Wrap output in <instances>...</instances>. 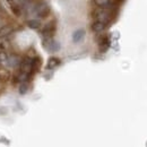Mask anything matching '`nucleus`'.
I'll use <instances>...</instances> for the list:
<instances>
[{
	"mask_svg": "<svg viewBox=\"0 0 147 147\" xmlns=\"http://www.w3.org/2000/svg\"><path fill=\"white\" fill-rule=\"evenodd\" d=\"M85 36V31L84 30H78V31H76L75 33H74L73 35V41L74 42H79V41H82L83 38Z\"/></svg>",
	"mask_w": 147,
	"mask_h": 147,
	"instance_id": "nucleus-10",
	"label": "nucleus"
},
{
	"mask_svg": "<svg viewBox=\"0 0 147 147\" xmlns=\"http://www.w3.org/2000/svg\"><path fill=\"white\" fill-rule=\"evenodd\" d=\"M28 91V84L27 83H22L19 86V93L20 94H26Z\"/></svg>",
	"mask_w": 147,
	"mask_h": 147,
	"instance_id": "nucleus-14",
	"label": "nucleus"
},
{
	"mask_svg": "<svg viewBox=\"0 0 147 147\" xmlns=\"http://www.w3.org/2000/svg\"><path fill=\"white\" fill-rule=\"evenodd\" d=\"M27 26H28L30 28H32V30H37V28H40V26H41V22H40L38 19H30V20L27 22Z\"/></svg>",
	"mask_w": 147,
	"mask_h": 147,
	"instance_id": "nucleus-11",
	"label": "nucleus"
},
{
	"mask_svg": "<svg viewBox=\"0 0 147 147\" xmlns=\"http://www.w3.org/2000/svg\"><path fill=\"white\" fill-rule=\"evenodd\" d=\"M11 32H13V26H10V25H5V26H2V27L0 28V38L9 35Z\"/></svg>",
	"mask_w": 147,
	"mask_h": 147,
	"instance_id": "nucleus-9",
	"label": "nucleus"
},
{
	"mask_svg": "<svg viewBox=\"0 0 147 147\" xmlns=\"http://www.w3.org/2000/svg\"><path fill=\"white\" fill-rule=\"evenodd\" d=\"M41 66H42V59L41 57H34L32 58V74L34 75L35 73H37L40 69H41Z\"/></svg>",
	"mask_w": 147,
	"mask_h": 147,
	"instance_id": "nucleus-7",
	"label": "nucleus"
},
{
	"mask_svg": "<svg viewBox=\"0 0 147 147\" xmlns=\"http://www.w3.org/2000/svg\"><path fill=\"white\" fill-rule=\"evenodd\" d=\"M28 11H32V13L36 14V16H38L40 18H47L50 15L51 9H50L49 5L45 3V2H35Z\"/></svg>",
	"mask_w": 147,
	"mask_h": 147,
	"instance_id": "nucleus-1",
	"label": "nucleus"
},
{
	"mask_svg": "<svg viewBox=\"0 0 147 147\" xmlns=\"http://www.w3.org/2000/svg\"><path fill=\"white\" fill-rule=\"evenodd\" d=\"M43 47L49 51V52H57L60 49L59 42L55 41L52 37L49 38H43Z\"/></svg>",
	"mask_w": 147,
	"mask_h": 147,
	"instance_id": "nucleus-2",
	"label": "nucleus"
},
{
	"mask_svg": "<svg viewBox=\"0 0 147 147\" xmlns=\"http://www.w3.org/2000/svg\"><path fill=\"white\" fill-rule=\"evenodd\" d=\"M111 45V41L108 35H102V36L98 38V49H100V52L104 53L109 50Z\"/></svg>",
	"mask_w": 147,
	"mask_h": 147,
	"instance_id": "nucleus-4",
	"label": "nucleus"
},
{
	"mask_svg": "<svg viewBox=\"0 0 147 147\" xmlns=\"http://www.w3.org/2000/svg\"><path fill=\"white\" fill-rule=\"evenodd\" d=\"M55 28H57V25H55V22H50L48 24L44 25V27L42 28V36L43 38H49V37H52L55 32Z\"/></svg>",
	"mask_w": 147,
	"mask_h": 147,
	"instance_id": "nucleus-3",
	"label": "nucleus"
},
{
	"mask_svg": "<svg viewBox=\"0 0 147 147\" xmlns=\"http://www.w3.org/2000/svg\"><path fill=\"white\" fill-rule=\"evenodd\" d=\"M94 3L97 7H109L111 3V0H94Z\"/></svg>",
	"mask_w": 147,
	"mask_h": 147,
	"instance_id": "nucleus-12",
	"label": "nucleus"
},
{
	"mask_svg": "<svg viewBox=\"0 0 147 147\" xmlns=\"http://www.w3.org/2000/svg\"><path fill=\"white\" fill-rule=\"evenodd\" d=\"M107 27H108V25H107L105 22H103V20H97V19H95V20L93 22V24L91 25L92 31L95 32V33H100V32L104 31Z\"/></svg>",
	"mask_w": 147,
	"mask_h": 147,
	"instance_id": "nucleus-5",
	"label": "nucleus"
},
{
	"mask_svg": "<svg viewBox=\"0 0 147 147\" xmlns=\"http://www.w3.org/2000/svg\"><path fill=\"white\" fill-rule=\"evenodd\" d=\"M60 63H61V60H60L59 58H55V57H52V58H50V59H49V61H48L47 69H48V70H52V69L57 68L58 66H60Z\"/></svg>",
	"mask_w": 147,
	"mask_h": 147,
	"instance_id": "nucleus-8",
	"label": "nucleus"
},
{
	"mask_svg": "<svg viewBox=\"0 0 147 147\" xmlns=\"http://www.w3.org/2000/svg\"><path fill=\"white\" fill-rule=\"evenodd\" d=\"M22 10H23V8H22L19 5L11 3V11H13L16 16H20V15H22Z\"/></svg>",
	"mask_w": 147,
	"mask_h": 147,
	"instance_id": "nucleus-13",
	"label": "nucleus"
},
{
	"mask_svg": "<svg viewBox=\"0 0 147 147\" xmlns=\"http://www.w3.org/2000/svg\"><path fill=\"white\" fill-rule=\"evenodd\" d=\"M20 61H22V58L17 55H10L9 58H7V63H8V66H9V67H13V68L19 66V65H20Z\"/></svg>",
	"mask_w": 147,
	"mask_h": 147,
	"instance_id": "nucleus-6",
	"label": "nucleus"
}]
</instances>
